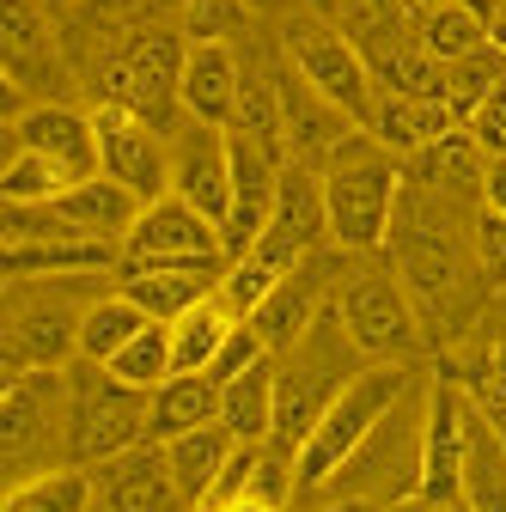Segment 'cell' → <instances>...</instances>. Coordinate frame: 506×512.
I'll return each instance as SVG.
<instances>
[{
    "label": "cell",
    "mask_w": 506,
    "mask_h": 512,
    "mask_svg": "<svg viewBox=\"0 0 506 512\" xmlns=\"http://www.w3.org/2000/svg\"><path fill=\"white\" fill-rule=\"evenodd\" d=\"M208 421H220V384L208 372H171L147 403V439L153 445H171V439L196 433Z\"/></svg>",
    "instance_id": "603a6c76"
},
{
    "label": "cell",
    "mask_w": 506,
    "mask_h": 512,
    "mask_svg": "<svg viewBox=\"0 0 506 512\" xmlns=\"http://www.w3.org/2000/svg\"><path fill=\"white\" fill-rule=\"evenodd\" d=\"M409 7H415V13H433V7H446V0H409Z\"/></svg>",
    "instance_id": "f907efd6"
},
{
    "label": "cell",
    "mask_w": 506,
    "mask_h": 512,
    "mask_svg": "<svg viewBox=\"0 0 506 512\" xmlns=\"http://www.w3.org/2000/svg\"><path fill=\"white\" fill-rule=\"evenodd\" d=\"M220 275L226 269H196V263H122L116 293H129L153 324H177L183 311L220 293Z\"/></svg>",
    "instance_id": "ac0fdd59"
},
{
    "label": "cell",
    "mask_w": 506,
    "mask_h": 512,
    "mask_svg": "<svg viewBox=\"0 0 506 512\" xmlns=\"http://www.w3.org/2000/svg\"><path fill=\"white\" fill-rule=\"evenodd\" d=\"M232 452H238V439H232L220 421H208V427H196V433H183V439H171V445H165L171 482L183 488V500L196 506V512H202V506H208V494L220 488V476H226Z\"/></svg>",
    "instance_id": "d4e9b609"
},
{
    "label": "cell",
    "mask_w": 506,
    "mask_h": 512,
    "mask_svg": "<svg viewBox=\"0 0 506 512\" xmlns=\"http://www.w3.org/2000/svg\"><path fill=\"white\" fill-rule=\"evenodd\" d=\"M403 391H409V366L403 360H372V366H360L342 384V397L324 409V421L311 427V439L299 445V458H293L299 488H324L336 470H348L360 458V445L378 433V421L403 403Z\"/></svg>",
    "instance_id": "3957f363"
},
{
    "label": "cell",
    "mask_w": 506,
    "mask_h": 512,
    "mask_svg": "<svg viewBox=\"0 0 506 512\" xmlns=\"http://www.w3.org/2000/svg\"><path fill=\"white\" fill-rule=\"evenodd\" d=\"M470 244H476V269H482V287H506V220L500 214H488V208H476V220H470Z\"/></svg>",
    "instance_id": "f35d334b"
},
{
    "label": "cell",
    "mask_w": 506,
    "mask_h": 512,
    "mask_svg": "<svg viewBox=\"0 0 506 512\" xmlns=\"http://www.w3.org/2000/svg\"><path fill=\"white\" fill-rule=\"evenodd\" d=\"M202 512H287V500H275V494H263V488H238V494H226V500H208Z\"/></svg>",
    "instance_id": "7bdbcfd3"
},
{
    "label": "cell",
    "mask_w": 506,
    "mask_h": 512,
    "mask_svg": "<svg viewBox=\"0 0 506 512\" xmlns=\"http://www.w3.org/2000/svg\"><path fill=\"white\" fill-rule=\"evenodd\" d=\"M147 324H153V317H147L129 293H98V299L86 305V317H80V360L110 366V360L129 348Z\"/></svg>",
    "instance_id": "f1b7e54d"
},
{
    "label": "cell",
    "mask_w": 506,
    "mask_h": 512,
    "mask_svg": "<svg viewBox=\"0 0 506 512\" xmlns=\"http://www.w3.org/2000/svg\"><path fill=\"white\" fill-rule=\"evenodd\" d=\"M482 19H488V43H494V49H506V0H494Z\"/></svg>",
    "instance_id": "bcb514c9"
},
{
    "label": "cell",
    "mask_w": 506,
    "mask_h": 512,
    "mask_svg": "<svg viewBox=\"0 0 506 512\" xmlns=\"http://www.w3.org/2000/svg\"><path fill=\"white\" fill-rule=\"evenodd\" d=\"M482 208L506 220V159H488V171H482Z\"/></svg>",
    "instance_id": "ee69618b"
},
{
    "label": "cell",
    "mask_w": 506,
    "mask_h": 512,
    "mask_svg": "<svg viewBox=\"0 0 506 512\" xmlns=\"http://www.w3.org/2000/svg\"><path fill=\"white\" fill-rule=\"evenodd\" d=\"M110 372L122 384H135V391H159V384L177 372V360H171V324H147L129 348L110 360Z\"/></svg>",
    "instance_id": "e575fe53"
},
{
    "label": "cell",
    "mask_w": 506,
    "mask_h": 512,
    "mask_svg": "<svg viewBox=\"0 0 506 512\" xmlns=\"http://www.w3.org/2000/svg\"><path fill=\"white\" fill-rule=\"evenodd\" d=\"M378 92H397V98H446V61H433L415 37L385 49V55H372L366 61Z\"/></svg>",
    "instance_id": "d6a6232c"
},
{
    "label": "cell",
    "mask_w": 506,
    "mask_h": 512,
    "mask_svg": "<svg viewBox=\"0 0 506 512\" xmlns=\"http://www.w3.org/2000/svg\"><path fill=\"white\" fill-rule=\"evenodd\" d=\"M104 470V506L110 512H196L183 500V488L171 482V464H165V445H135V452H122Z\"/></svg>",
    "instance_id": "ffe728a7"
},
{
    "label": "cell",
    "mask_w": 506,
    "mask_h": 512,
    "mask_svg": "<svg viewBox=\"0 0 506 512\" xmlns=\"http://www.w3.org/2000/svg\"><path fill=\"white\" fill-rule=\"evenodd\" d=\"M122 263H196V269H226V232L189 208L183 196H159L141 208V220L122 238Z\"/></svg>",
    "instance_id": "30bf717a"
},
{
    "label": "cell",
    "mask_w": 506,
    "mask_h": 512,
    "mask_svg": "<svg viewBox=\"0 0 506 512\" xmlns=\"http://www.w3.org/2000/svg\"><path fill=\"white\" fill-rule=\"evenodd\" d=\"M37 7H43V13H68V7H74V0H37Z\"/></svg>",
    "instance_id": "681fc988"
},
{
    "label": "cell",
    "mask_w": 506,
    "mask_h": 512,
    "mask_svg": "<svg viewBox=\"0 0 506 512\" xmlns=\"http://www.w3.org/2000/svg\"><path fill=\"white\" fill-rule=\"evenodd\" d=\"M257 360H269V342H263V336H257V324H250V317H244V324H238V330L226 336V348L214 354L208 378H214V384H232L238 372H250Z\"/></svg>",
    "instance_id": "ab89813d"
},
{
    "label": "cell",
    "mask_w": 506,
    "mask_h": 512,
    "mask_svg": "<svg viewBox=\"0 0 506 512\" xmlns=\"http://www.w3.org/2000/svg\"><path fill=\"white\" fill-rule=\"evenodd\" d=\"M275 86H281V128H287V159H299V165H311V171H324L330 165V153L354 135V116L348 110H336L324 92H311L293 68L287 74H275Z\"/></svg>",
    "instance_id": "e0dca14e"
},
{
    "label": "cell",
    "mask_w": 506,
    "mask_h": 512,
    "mask_svg": "<svg viewBox=\"0 0 506 512\" xmlns=\"http://www.w3.org/2000/svg\"><path fill=\"white\" fill-rule=\"evenodd\" d=\"M385 512H433V500H427V494H397Z\"/></svg>",
    "instance_id": "7dc6e473"
},
{
    "label": "cell",
    "mask_w": 506,
    "mask_h": 512,
    "mask_svg": "<svg viewBox=\"0 0 506 512\" xmlns=\"http://www.w3.org/2000/svg\"><path fill=\"white\" fill-rule=\"evenodd\" d=\"M330 238V214H324V171H311L299 159L281 165V189H275V214L263 226V238L244 256H263L269 269H299L311 250Z\"/></svg>",
    "instance_id": "8fae6325"
},
{
    "label": "cell",
    "mask_w": 506,
    "mask_h": 512,
    "mask_svg": "<svg viewBox=\"0 0 506 512\" xmlns=\"http://www.w3.org/2000/svg\"><path fill=\"white\" fill-rule=\"evenodd\" d=\"M61 220H68L74 232H86V238H110V244H122L129 238V226L141 220V196H129L116 177H86V183H74V189H61V196L49 202Z\"/></svg>",
    "instance_id": "7402d4cb"
},
{
    "label": "cell",
    "mask_w": 506,
    "mask_h": 512,
    "mask_svg": "<svg viewBox=\"0 0 506 512\" xmlns=\"http://www.w3.org/2000/svg\"><path fill=\"white\" fill-rule=\"evenodd\" d=\"M244 0H189V43H226L244 25Z\"/></svg>",
    "instance_id": "60d3db41"
},
{
    "label": "cell",
    "mask_w": 506,
    "mask_h": 512,
    "mask_svg": "<svg viewBox=\"0 0 506 512\" xmlns=\"http://www.w3.org/2000/svg\"><path fill=\"white\" fill-rule=\"evenodd\" d=\"M452 128H464V122L452 116L446 98H397V92H378V104L366 116V135L385 147V153H397V159H415L421 147L446 141Z\"/></svg>",
    "instance_id": "44dd1931"
},
{
    "label": "cell",
    "mask_w": 506,
    "mask_h": 512,
    "mask_svg": "<svg viewBox=\"0 0 506 512\" xmlns=\"http://www.w3.org/2000/svg\"><path fill=\"white\" fill-rule=\"evenodd\" d=\"M293 7H299L305 19H330V25H342V0H293Z\"/></svg>",
    "instance_id": "f6af8a7d"
},
{
    "label": "cell",
    "mask_w": 506,
    "mask_h": 512,
    "mask_svg": "<svg viewBox=\"0 0 506 512\" xmlns=\"http://www.w3.org/2000/svg\"><path fill=\"white\" fill-rule=\"evenodd\" d=\"M433 512H470V506L464 500H446V506H433Z\"/></svg>",
    "instance_id": "816d5d0a"
},
{
    "label": "cell",
    "mask_w": 506,
    "mask_h": 512,
    "mask_svg": "<svg viewBox=\"0 0 506 512\" xmlns=\"http://www.w3.org/2000/svg\"><path fill=\"white\" fill-rule=\"evenodd\" d=\"M458 500L470 512H506V433L470 397V445H464V482Z\"/></svg>",
    "instance_id": "484cf974"
},
{
    "label": "cell",
    "mask_w": 506,
    "mask_h": 512,
    "mask_svg": "<svg viewBox=\"0 0 506 512\" xmlns=\"http://www.w3.org/2000/svg\"><path fill=\"white\" fill-rule=\"evenodd\" d=\"M464 135H470L488 159H506V86H494V92L464 116Z\"/></svg>",
    "instance_id": "b9f144b4"
},
{
    "label": "cell",
    "mask_w": 506,
    "mask_h": 512,
    "mask_svg": "<svg viewBox=\"0 0 506 512\" xmlns=\"http://www.w3.org/2000/svg\"><path fill=\"white\" fill-rule=\"evenodd\" d=\"M336 287H342V256H324V250H311L299 269H287L281 275V287L257 305V336L269 342V354H287L318 317L336 305Z\"/></svg>",
    "instance_id": "4fadbf2b"
},
{
    "label": "cell",
    "mask_w": 506,
    "mask_h": 512,
    "mask_svg": "<svg viewBox=\"0 0 506 512\" xmlns=\"http://www.w3.org/2000/svg\"><path fill=\"white\" fill-rule=\"evenodd\" d=\"M470 397H476V409L506 433V342L482 348V360H476V372H470Z\"/></svg>",
    "instance_id": "74e56055"
},
{
    "label": "cell",
    "mask_w": 506,
    "mask_h": 512,
    "mask_svg": "<svg viewBox=\"0 0 506 512\" xmlns=\"http://www.w3.org/2000/svg\"><path fill=\"white\" fill-rule=\"evenodd\" d=\"M92 122H98V171L104 177H116L141 202L171 196V135L165 128H153L147 116L122 110V104H98Z\"/></svg>",
    "instance_id": "9c48e42d"
},
{
    "label": "cell",
    "mask_w": 506,
    "mask_h": 512,
    "mask_svg": "<svg viewBox=\"0 0 506 512\" xmlns=\"http://www.w3.org/2000/svg\"><path fill=\"white\" fill-rule=\"evenodd\" d=\"M177 98H183V116L189 122L232 128L238 122V98H244V68H238L232 43H189Z\"/></svg>",
    "instance_id": "d6986e66"
},
{
    "label": "cell",
    "mask_w": 506,
    "mask_h": 512,
    "mask_svg": "<svg viewBox=\"0 0 506 512\" xmlns=\"http://www.w3.org/2000/svg\"><path fill=\"white\" fill-rule=\"evenodd\" d=\"M391 256H397V281L409 287L415 311L446 324V317L464 311V293H470V275L476 269V244L452 232V202L433 196V189L409 183L397 196V220H391Z\"/></svg>",
    "instance_id": "6da1fadb"
},
{
    "label": "cell",
    "mask_w": 506,
    "mask_h": 512,
    "mask_svg": "<svg viewBox=\"0 0 506 512\" xmlns=\"http://www.w3.org/2000/svg\"><path fill=\"white\" fill-rule=\"evenodd\" d=\"M55 452H68V366L7 372V391H0V458H7L13 482L61 470Z\"/></svg>",
    "instance_id": "5b68a950"
},
{
    "label": "cell",
    "mask_w": 506,
    "mask_h": 512,
    "mask_svg": "<svg viewBox=\"0 0 506 512\" xmlns=\"http://www.w3.org/2000/svg\"><path fill=\"white\" fill-rule=\"evenodd\" d=\"M464 7H476V13H488V7H494V0H464Z\"/></svg>",
    "instance_id": "f5cc1de1"
},
{
    "label": "cell",
    "mask_w": 506,
    "mask_h": 512,
    "mask_svg": "<svg viewBox=\"0 0 506 512\" xmlns=\"http://www.w3.org/2000/svg\"><path fill=\"white\" fill-rule=\"evenodd\" d=\"M244 324V317L214 293V299H202L196 311H183L177 324H171V360H177V372H208L214 366V354L226 348V336Z\"/></svg>",
    "instance_id": "f546056e"
},
{
    "label": "cell",
    "mask_w": 506,
    "mask_h": 512,
    "mask_svg": "<svg viewBox=\"0 0 506 512\" xmlns=\"http://www.w3.org/2000/svg\"><path fill=\"white\" fill-rule=\"evenodd\" d=\"M482 171H488V153L464 135V128H452L446 141H433L409 159V183L433 189V196H446V202H482Z\"/></svg>",
    "instance_id": "cb8c5ba5"
},
{
    "label": "cell",
    "mask_w": 506,
    "mask_h": 512,
    "mask_svg": "<svg viewBox=\"0 0 506 512\" xmlns=\"http://www.w3.org/2000/svg\"><path fill=\"white\" fill-rule=\"evenodd\" d=\"M220 427L238 445H269L275 439V354L220 384Z\"/></svg>",
    "instance_id": "4316f807"
},
{
    "label": "cell",
    "mask_w": 506,
    "mask_h": 512,
    "mask_svg": "<svg viewBox=\"0 0 506 512\" xmlns=\"http://www.w3.org/2000/svg\"><path fill=\"white\" fill-rule=\"evenodd\" d=\"M397 196H403V171L397 153H385L366 128L330 153L324 165V214H330V244L342 256H372L391 244V220H397Z\"/></svg>",
    "instance_id": "7a4b0ae2"
},
{
    "label": "cell",
    "mask_w": 506,
    "mask_h": 512,
    "mask_svg": "<svg viewBox=\"0 0 506 512\" xmlns=\"http://www.w3.org/2000/svg\"><path fill=\"white\" fill-rule=\"evenodd\" d=\"M92 500H98L92 470L86 464H61V470H43V476L13 482L0 512H92Z\"/></svg>",
    "instance_id": "4dcf8cb0"
},
{
    "label": "cell",
    "mask_w": 506,
    "mask_h": 512,
    "mask_svg": "<svg viewBox=\"0 0 506 512\" xmlns=\"http://www.w3.org/2000/svg\"><path fill=\"white\" fill-rule=\"evenodd\" d=\"M7 141L43 153L68 183L98 177V122H92L86 110H74V104H49V98H43V104H25V110L7 122Z\"/></svg>",
    "instance_id": "9a60e30c"
},
{
    "label": "cell",
    "mask_w": 506,
    "mask_h": 512,
    "mask_svg": "<svg viewBox=\"0 0 506 512\" xmlns=\"http://www.w3.org/2000/svg\"><path fill=\"white\" fill-rule=\"evenodd\" d=\"M250 13H275V7H287V0H244Z\"/></svg>",
    "instance_id": "c3c4849f"
},
{
    "label": "cell",
    "mask_w": 506,
    "mask_h": 512,
    "mask_svg": "<svg viewBox=\"0 0 506 512\" xmlns=\"http://www.w3.org/2000/svg\"><path fill=\"white\" fill-rule=\"evenodd\" d=\"M171 196H183L214 226H226V214H232V147H226V128L183 122L171 135Z\"/></svg>",
    "instance_id": "2e32d148"
},
{
    "label": "cell",
    "mask_w": 506,
    "mask_h": 512,
    "mask_svg": "<svg viewBox=\"0 0 506 512\" xmlns=\"http://www.w3.org/2000/svg\"><path fill=\"white\" fill-rule=\"evenodd\" d=\"M92 305V299H86ZM86 305L74 299H25L7 293V372H31V366H74L80 360V317Z\"/></svg>",
    "instance_id": "5bb4252c"
},
{
    "label": "cell",
    "mask_w": 506,
    "mask_h": 512,
    "mask_svg": "<svg viewBox=\"0 0 506 512\" xmlns=\"http://www.w3.org/2000/svg\"><path fill=\"white\" fill-rule=\"evenodd\" d=\"M494 86H506V49H476V55H464V61H452L446 68V104H452V116L464 122Z\"/></svg>",
    "instance_id": "d590c367"
},
{
    "label": "cell",
    "mask_w": 506,
    "mask_h": 512,
    "mask_svg": "<svg viewBox=\"0 0 506 512\" xmlns=\"http://www.w3.org/2000/svg\"><path fill=\"white\" fill-rule=\"evenodd\" d=\"M61 189H74V183L61 177L43 153H31V147H13V141H7V165H0V196L19 202V208H37V202H55Z\"/></svg>",
    "instance_id": "836d02e7"
},
{
    "label": "cell",
    "mask_w": 506,
    "mask_h": 512,
    "mask_svg": "<svg viewBox=\"0 0 506 512\" xmlns=\"http://www.w3.org/2000/svg\"><path fill=\"white\" fill-rule=\"evenodd\" d=\"M183 55H189V49H183L171 31L135 37L129 49L110 61V74H104V104H122V110L147 116L153 128H165L171 110H183V98H177V86H183ZM165 135H171V128H165Z\"/></svg>",
    "instance_id": "ba28073f"
},
{
    "label": "cell",
    "mask_w": 506,
    "mask_h": 512,
    "mask_svg": "<svg viewBox=\"0 0 506 512\" xmlns=\"http://www.w3.org/2000/svg\"><path fill=\"white\" fill-rule=\"evenodd\" d=\"M415 43L433 55V61H464L476 49H488V19L476 7H464V0H446V7H433V13H415Z\"/></svg>",
    "instance_id": "1f68e13d"
},
{
    "label": "cell",
    "mask_w": 506,
    "mask_h": 512,
    "mask_svg": "<svg viewBox=\"0 0 506 512\" xmlns=\"http://www.w3.org/2000/svg\"><path fill=\"white\" fill-rule=\"evenodd\" d=\"M281 287V269H269L263 256H238V263H226L220 275V299L238 311V317H257V305Z\"/></svg>",
    "instance_id": "8d00e7d4"
},
{
    "label": "cell",
    "mask_w": 506,
    "mask_h": 512,
    "mask_svg": "<svg viewBox=\"0 0 506 512\" xmlns=\"http://www.w3.org/2000/svg\"><path fill=\"white\" fill-rule=\"evenodd\" d=\"M464 445H470V397H464V384L458 378H433L427 421H421V458H415V494H427L433 506L458 500Z\"/></svg>",
    "instance_id": "7c38bea8"
},
{
    "label": "cell",
    "mask_w": 506,
    "mask_h": 512,
    "mask_svg": "<svg viewBox=\"0 0 506 512\" xmlns=\"http://www.w3.org/2000/svg\"><path fill=\"white\" fill-rule=\"evenodd\" d=\"M287 61H293V74L311 86V92H324L336 110H348L360 128H366V116H372V104H378V80H372V68H366V55H360V43L342 31V25H330V19H293L287 25Z\"/></svg>",
    "instance_id": "52a82bcc"
},
{
    "label": "cell",
    "mask_w": 506,
    "mask_h": 512,
    "mask_svg": "<svg viewBox=\"0 0 506 512\" xmlns=\"http://www.w3.org/2000/svg\"><path fill=\"white\" fill-rule=\"evenodd\" d=\"M0 61H7V86H43L37 74H55V49H49V13L37 0H7V25H0Z\"/></svg>",
    "instance_id": "83f0119b"
},
{
    "label": "cell",
    "mask_w": 506,
    "mask_h": 512,
    "mask_svg": "<svg viewBox=\"0 0 506 512\" xmlns=\"http://www.w3.org/2000/svg\"><path fill=\"white\" fill-rule=\"evenodd\" d=\"M147 403L153 391L122 384L98 360H74L68 366V464L92 470L147 445Z\"/></svg>",
    "instance_id": "277c9868"
},
{
    "label": "cell",
    "mask_w": 506,
    "mask_h": 512,
    "mask_svg": "<svg viewBox=\"0 0 506 512\" xmlns=\"http://www.w3.org/2000/svg\"><path fill=\"white\" fill-rule=\"evenodd\" d=\"M336 317H342V330L354 336V348L366 360H409L421 348V311H415L409 287L397 281V269L366 263V269L342 275Z\"/></svg>",
    "instance_id": "8992f818"
}]
</instances>
